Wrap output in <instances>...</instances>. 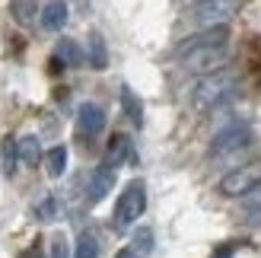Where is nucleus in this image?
Here are the masks:
<instances>
[{"label": "nucleus", "mask_w": 261, "mask_h": 258, "mask_svg": "<svg viewBox=\"0 0 261 258\" xmlns=\"http://www.w3.org/2000/svg\"><path fill=\"white\" fill-rule=\"evenodd\" d=\"M76 127H80L83 137H99L106 131V112L96 102H83L80 112H76Z\"/></svg>", "instance_id": "8"}, {"label": "nucleus", "mask_w": 261, "mask_h": 258, "mask_svg": "<svg viewBox=\"0 0 261 258\" xmlns=\"http://www.w3.org/2000/svg\"><path fill=\"white\" fill-rule=\"evenodd\" d=\"M258 185H261V160L236 166L232 172H226L223 178H220L217 188H220V195H226V198H245Z\"/></svg>", "instance_id": "3"}, {"label": "nucleus", "mask_w": 261, "mask_h": 258, "mask_svg": "<svg viewBox=\"0 0 261 258\" xmlns=\"http://www.w3.org/2000/svg\"><path fill=\"white\" fill-rule=\"evenodd\" d=\"M16 150H19V160L25 166H38V160H42V140L35 134H22L16 140Z\"/></svg>", "instance_id": "12"}, {"label": "nucleus", "mask_w": 261, "mask_h": 258, "mask_svg": "<svg viewBox=\"0 0 261 258\" xmlns=\"http://www.w3.org/2000/svg\"><path fill=\"white\" fill-rule=\"evenodd\" d=\"M258 89H261V80H258Z\"/></svg>", "instance_id": "25"}, {"label": "nucleus", "mask_w": 261, "mask_h": 258, "mask_svg": "<svg viewBox=\"0 0 261 258\" xmlns=\"http://www.w3.org/2000/svg\"><path fill=\"white\" fill-rule=\"evenodd\" d=\"M112 188H115V166L102 163V166H96V169L89 172V182H86V201H89V204L106 201Z\"/></svg>", "instance_id": "7"}, {"label": "nucleus", "mask_w": 261, "mask_h": 258, "mask_svg": "<svg viewBox=\"0 0 261 258\" xmlns=\"http://www.w3.org/2000/svg\"><path fill=\"white\" fill-rule=\"evenodd\" d=\"M55 61L67 64V67H76V64H83V51H80V45H76L73 38H61L58 48H55Z\"/></svg>", "instance_id": "15"}, {"label": "nucleus", "mask_w": 261, "mask_h": 258, "mask_svg": "<svg viewBox=\"0 0 261 258\" xmlns=\"http://www.w3.org/2000/svg\"><path fill=\"white\" fill-rule=\"evenodd\" d=\"M0 160H4V172H7V175L16 172L19 150H16V140H13V137H4V144H0Z\"/></svg>", "instance_id": "18"}, {"label": "nucleus", "mask_w": 261, "mask_h": 258, "mask_svg": "<svg viewBox=\"0 0 261 258\" xmlns=\"http://www.w3.org/2000/svg\"><path fill=\"white\" fill-rule=\"evenodd\" d=\"M121 109L130 118V124L143 127V106H140V99L134 96V89H130V86H121Z\"/></svg>", "instance_id": "14"}, {"label": "nucleus", "mask_w": 261, "mask_h": 258, "mask_svg": "<svg viewBox=\"0 0 261 258\" xmlns=\"http://www.w3.org/2000/svg\"><path fill=\"white\" fill-rule=\"evenodd\" d=\"M45 169H48L51 178H61L64 172H67V147H64V144L51 147V150L45 153Z\"/></svg>", "instance_id": "13"}, {"label": "nucleus", "mask_w": 261, "mask_h": 258, "mask_svg": "<svg viewBox=\"0 0 261 258\" xmlns=\"http://www.w3.org/2000/svg\"><path fill=\"white\" fill-rule=\"evenodd\" d=\"M124 160H134V147H130V137L127 134H115L112 144H109V166H121Z\"/></svg>", "instance_id": "11"}, {"label": "nucleus", "mask_w": 261, "mask_h": 258, "mask_svg": "<svg viewBox=\"0 0 261 258\" xmlns=\"http://www.w3.org/2000/svg\"><path fill=\"white\" fill-rule=\"evenodd\" d=\"M242 204H245V211H252V214H261V185H258L255 191H249V195L242 198Z\"/></svg>", "instance_id": "21"}, {"label": "nucleus", "mask_w": 261, "mask_h": 258, "mask_svg": "<svg viewBox=\"0 0 261 258\" xmlns=\"http://www.w3.org/2000/svg\"><path fill=\"white\" fill-rule=\"evenodd\" d=\"M86 61H89L93 70H106L109 67V48H106L102 32H89V38H86Z\"/></svg>", "instance_id": "10"}, {"label": "nucleus", "mask_w": 261, "mask_h": 258, "mask_svg": "<svg viewBox=\"0 0 261 258\" xmlns=\"http://www.w3.org/2000/svg\"><path fill=\"white\" fill-rule=\"evenodd\" d=\"M181 64H185V70H191V73L211 76V73L226 70V64H229V51H226V45L194 48V51H188V55H181Z\"/></svg>", "instance_id": "4"}, {"label": "nucleus", "mask_w": 261, "mask_h": 258, "mask_svg": "<svg viewBox=\"0 0 261 258\" xmlns=\"http://www.w3.org/2000/svg\"><path fill=\"white\" fill-rule=\"evenodd\" d=\"M214 258H232V246H223V249H220Z\"/></svg>", "instance_id": "24"}, {"label": "nucleus", "mask_w": 261, "mask_h": 258, "mask_svg": "<svg viewBox=\"0 0 261 258\" xmlns=\"http://www.w3.org/2000/svg\"><path fill=\"white\" fill-rule=\"evenodd\" d=\"M35 217H38V220H55V217H58V201H55V195H45L42 201L35 204Z\"/></svg>", "instance_id": "20"}, {"label": "nucleus", "mask_w": 261, "mask_h": 258, "mask_svg": "<svg viewBox=\"0 0 261 258\" xmlns=\"http://www.w3.org/2000/svg\"><path fill=\"white\" fill-rule=\"evenodd\" d=\"M252 127H245V124H236V127H226V131H220L214 137V144H211V157H232V153H242V150H249L252 147Z\"/></svg>", "instance_id": "6"}, {"label": "nucleus", "mask_w": 261, "mask_h": 258, "mask_svg": "<svg viewBox=\"0 0 261 258\" xmlns=\"http://www.w3.org/2000/svg\"><path fill=\"white\" fill-rule=\"evenodd\" d=\"M115 258H140V255H137L134 249H130V246H127V249H121V252H118V255H115Z\"/></svg>", "instance_id": "23"}, {"label": "nucleus", "mask_w": 261, "mask_h": 258, "mask_svg": "<svg viewBox=\"0 0 261 258\" xmlns=\"http://www.w3.org/2000/svg\"><path fill=\"white\" fill-rule=\"evenodd\" d=\"M236 70H220V73H211V76H201L198 86H194L191 93V106L198 112H211V109H220L226 106V102L232 99V93H236Z\"/></svg>", "instance_id": "1"}, {"label": "nucleus", "mask_w": 261, "mask_h": 258, "mask_svg": "<svg viewBox=\"0 0 261 258\" xmlns=\"http://www.w3.org/2000/svg\"><path fill=\"white\" fill-rule=\"evenodd\" d=\"M51 258H70V249H67V239L64 236L51 239Z\"/></svg>", "instance_id": "22"}, {"label": "nucleus", "mask_w": 261, "mask_h": 258, "mask_svg": "<svg viewBox=\"0 0 261 258\" xmlns=\"http://www.w3.org/2000/svg\"><path fill=\"white\" fill-rule=\"evenodd\" d=\"M239 13V0H204L191 10V19L198 29H223Z\"/></svg>", "instance_id": "5"}, {"label": "nucleus", "mask_w": 261, "mask_h": 258, "mask_svg": "<svg viewBox=\"0 0 261 258\" xmlns=\"http://www.w3.org/2000/svg\"><path fill=\"white\" fill-rule=\"evenodd\" d=\"M143 211H147V185L140 182V178H134V182H127L124 191L118 195V201H115V211H112V226L118 229V233H124V229H130Z\"/></svg>", "instance_id": "2"}, {"label": "nucleus", "mask_w": 261, "mask_h": 258, "mask_svg": "<svg viewBox=\"0 0 261 258\" xmlns=\"http://www.w3.org/2000/svg\"><path fill=\"white\" fill-rule=\"evenodd\" d=\"M73 258H99V239H96V233H89V229H83V233L76 236Z\"/></svg>", "instance_id": "16"}, {"label": "nucleus", "mask_w": 261, "mask_h": 258, "mask_svg": "<svg viewBox=\"0 0 261 258\" xmlns=\"http://www.w3.org/2000/svg\"><path fill=\"white\" fill-rule=\"evenodd\" d=\"M130 249H134L140 258L150 255V252H153V229H150V226L137 229V233H134V242H130Z\"/></svg>", "instance_id": "19"}, {"label": "nucleus", "mask_w": 261, "mask_h": 258, "mask_svg": "<svg viewBox=\"0 0 261 258\" xmlns=\"http://www.w3.org/2000/svg\"><path fill=\"white\" fill-rule=\"evenodd\" d=\"M67 4L64 0H48V4L42 7V29H48V32H61L64 25H67Z\"/></svg>", "instance_id": "9"}, {"label": "nucleus", "mask_w": 261, "mask_h": 258, "mask_svg": "<svg viewBox=\"0 0 261 258\" xmlns=\"http://www.w3.org/2000/svg\"><path fill=\"white\" fill-rule=\"evenodd\" d=\"M10 13L19 25H29V22H35L38 7H35V0H10Z\"/></svg>", "instance_id": "17"}]
</instances>
